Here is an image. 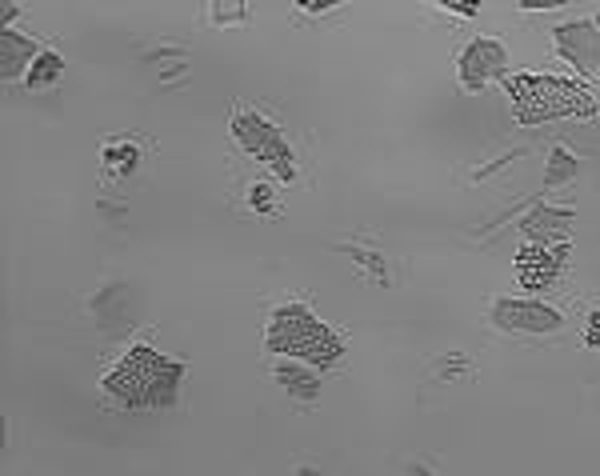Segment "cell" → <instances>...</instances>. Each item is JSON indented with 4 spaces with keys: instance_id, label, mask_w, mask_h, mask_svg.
Here are the masks:
<instances>
[{
    "instance_id": "cell-1",
    "label": "cell",
    "mask_w": 600,
    "mask_h": 476,
    "mask_svg": "<svg viewBox=\"0 0 600 476\" xmlns=\"http://www.w3.org/2000/svg\"><path fill=\"white\" fill-rule=\"evenodd\" d=\"M181 380H184V365L160 356L157 349H148V344H136L133 353L124 356L121 365L112 368L100 385H105V392H109L121 408L145 413V408H169V404L176 401Z\"/></svg>"
},
{
    "instance_id": "cell-2",
    "label": "cell",
    "mask_w": 600,
    "mask_h": 476,
    "mask_svg": "<svg viewBox=\"0 0 600 476\" xmlns=\"http://www.w3.org/2000/svg\"><path fill=\"white\" fill-rule=\"evenodd\" d=\"M272 353H289L301 365L332 368L344 356V341L329 325H320L305 305H281L269 320V337H265Z\"/></svg>"
},
{
    "instance_id": "cell-3",
    "label": "cell",
    "mask_w": 600,
    "mask_h": 476,
    "mask_svg": "<svg viewBox=\"0 0 600 476\" xmlns=\"http://www.w3.org/2000/svg\"><path fill=\"white\" fill-rule=\"evenodd\" d=\"M516 97V109L525 121H544L556 112H592V100L585 88L568 85V81H549V76H513L509 81Z\"/></svg>"
},
{
    "instance_id": "cell-4",
    "label": "cell",
    "mask_w": 600,
    "mask_h": 476,
    "mask_svg": "<svg viewBox=\"0 0 600 476\" xmlns=\"http://www.w3.org/2000/svg\"><path fill=\"white\" fill-rule=\"evenodd\" d=\"M233 136L241 141V148H248L257 160L272 164L284 181H293L296 176L293 152H289V145L281 141V129H277L272 121H265L260 112H233Z\"/></svg>"
},
{
    "instance_id": "cell-5",
    "label": "cell",
    "mask_w": 600,
    "mask_h": 476,
    "mask_svg": "<svg viewBox=\"0 0 600 476\" xmlns=\"http://www.w3.org/2000/svg\"><path fill=\"white\" fill-rule=\"evenodd\" d=\"M504 64H509V52H504L501 40H489V37H477L473 45H465L461 61H456V73H461V85L468 93H480V88L504 76Z\"/></svg>"
},
{
    "instance_id": "cell-6",
    "label": "cell",
    "mask_w": 600,
    "mask_h": 476,
    "mask_svg": "<svg viewBox=\"0 0 600 476\" xmlns=\"http://www.w3.org/2000/svg\"><path fill=\"white\" fill-rule=\"evenodd\" d=\"M492 325L509 332H556L564 317L556 308L537 305V301H497L492 305Z\"/></svg>"
},
{
    "instance_id": "cell-7",
    "label": "cell",
    "mask_w": 600,
    "mask_h": 476,
    "mask_svg": "<svg viewBox=\"0 0 600 476\" xmlns=\"http://www.w3.org/2000/svg\"><path fill=\"white\" fill-rule=\"evenodd\" d=\"M552 37H556L561 57H568L580 73L585 76L600 73V25L597 21H573V25H561Z\"/></svg>"
},
{
    "instance_id": "cell-8",
    "label": "cell",
    "mask_w": 600,
    "mask_h": 476,
    "mask_svg": "<svg viewBox=\"0 0 600 476\" xmlns=\"http://www.w3.org/2000/svg\"><path fill=\"white\" fill-rule=\"evenodd\" d=\"M564 257H568V245H525L521 248V257H516V272H521V284L525 289H549L556 281V272H561Z\"/></svg>"
},
{
    "instance_id": "cell-9",
    "label": "cell",
    "mask_w": 600,
    "mask_h": 476,
    "mask_svg": "<svg viewBox=\"0 0 600 476\" xmlns=\"http://www.w3.org/2000/svg\"><path fill=\"white\" fill-rule=\"evenodd\" d=\"M37 57H40L37 40L21 37L13 28H0V76H4V81H13V76H21L25 69H33Z\"/></svg>"
},
{
    "instance_id": "cell-10",
    "label": "cell",
    "mask_w": 600,
    "mask_h": 476,
    "mask_svg": "<svg viewBox=\"0 0 600 476\" xmlns=\"http://www.w3.org/2000/svg\"><path fill=\"white\" fill-rule=\"evenodd\" d=\"M568 220H573V212H564V208H532L525 220H521V229L528 232V245L537 241V245H544V241H552V245H561L564 232H568Z\"/></svg>"
},
{
    "instance_id": "cell-11",
    "label": "cell",
    "mask_w": 600,
    "mask_h": 476,
    "mask_svg": "<svg viewBox=\"0 0 600 476\" xmlns=\"http://www.w3.org/2000/svg\"><path fill=\"white\" fill-rule=\"evenodd\" d=\"M277 385H281L293 401H317L320 396V380L308 365H281L277 368Z\"/></svg>"
},
{
    "instance_id": "cell-12",
    "label": "cell",
    "mask_w": 600,
    "mask_h": 476,
    "mask_svg": "<svg viewBox=\"0 0 600 476\" xmlns=\"http://www.w3.org/2000/svg\"><path fill=\"white\" fill-rule=\"evenodd\" d=\"M61 73H64V61H61V52H40L37 61H33V69H28V76H25V88H49V85H57L61 81Z\"/></svg>"
},
{
    "instance_id": "cell-13",
    "label": "cell",
    "mask_w": 600,
    "mask_h": 476,
    "mask_svg": "<svg viewBox=\"0 0 600 476\" xmlns=\"http://www.w3.org/2000/svg\"><path fill=\"white\" fill-rule=\"evenodd\" d=\"M136 160H140V148L133 141H109L105 145V169H109V176H128L136 169Z\"/></svg>"
},
{
    "instance_id": "cell-14",
    "label": "cell",
    "mask_w": 600,
    "mask_h": 476,
    "mask_svg": "<svg viewBox=\"0 0 600 476\" xmlns=\"http://www.w3.org/2000/svg\"><path fill=\"white\" fill-rule=\"evenodd\" d=\"M576 172H580V164H576L573 152H568V148H552V157H549V172H544V184H549V188H556V184L573 181Z\"/></svg>"
},
{
    "instance_id": "cell-15",
    "label": "cell",
    "mask_w": 600,
    "mask_h": 476,
    "mask_svg": "<svg viewBox=\"0 0 600 476\" xmlns=\"http://www.w3.org/2000/svg\"><path fill=\"white\" fill-rule=\"evenodd\" d=\"M344 253H348V257L356 260V265H360V269L368 272V277H372V281H389V269H384V257H380V253H372V248H360V245H344Z\"/></svg>"
},
{
    "instance_id": "cell-16",
    "label": "cell",
    "mask_w": 600,
    "mask_h": 476,
    "mask_svg": "<svg viewBox=\"0 0 600 476\" xmlns=\"http://www.w3.org/2000/svg\"><path fill=\"white\" fill-rule=\"evenodd\" d=\"M248 16V4H212V21L224 25V21H245Z\"/></svg>"
},
{
    "instance_id": "cell-17",
    "label": "cell",
    "mask_w": 600,
    "mask_h": 476,
    "mask_svg": "<svg viewBox=\"0 0 600 476\" xmlns=\"http://www.w3.org/2000/svg\"><path fill=\"white\" fill-rule=\"evenodd\" d=\"M253 208H257V212H272V188L269 184H257V188H253Z\"/></svg>"
},
{
    "instance_id": "cell-18",
    "label": "cell",
    "mask_w": 600,
    "mask_h": 476,
    "mask_svg": "<svg viewBox=\"0 0 600 476\" xmlns=\"http://www.w3.org/2000/svg\"><path fill=\"white\" fill-rule=\"evenodd\" d=\"M588 349H600V313H588V332H585Z\"/></svg>"
},
{
    "instance_id": "cell-19",
    "label": "cell",
    "mask_w": 600,
    "mask_h": 476,
    "mask_svg": "<svg viewBox=\"0 0 600 476\" xmlns=\"http://www.w3.org/2000/svg\"><path fill=\"white\" fill-rule=\"evenodd\" d=\"M444 9L456 16H477V4H453V0H444Z\"/></svg>"
},
{
    "instance_id": "cell-20",
    "label": "cell",
    "mask_w": 600,
    "mask_h": 476,
    "mask_svg": "<svg viewBox=\"0 0 600 476\" xmlns=\"http://www.w3.org/2000/svg\"><path fill=\"white\" fill-rule=\"evenodd\" d=\"M301 13H313V16H320V13H332V4H301Z\"/></svg>"
},
{
    "instance_id": "cell-21",
    "label": "cell",
    "mask_w": 600,
    "mask_h": 476,
    "mask_svg": "<svg viewBox=\"0 0 600 476\" xmlns=\"http://www.w3.org/2000/svg\"><path fill=\"white\" fill-rule=\"evenodd\" d=\"M296 476H325V473H320V468H313V464H301V468H296Z\"/></svg>"
}]
</instances>
